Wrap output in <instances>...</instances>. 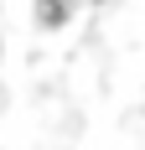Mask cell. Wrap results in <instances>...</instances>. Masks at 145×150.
<instances>
[{
    "label": "cell",
    "mask_w": 145,
    "mask_h": 150,
    "mask_svg": "<svg viewBox=\"0 0 145 150\" xmlns=\"http://www.w3.org/2000/svg\"><path fill=\"white\" fill-rule=\"evenodd\" d=\"M36 16H42V26H62L68 5H62V0H36Z\"/></svg>",
    "instance_id": "6da1fadb"
}]
</instances>
